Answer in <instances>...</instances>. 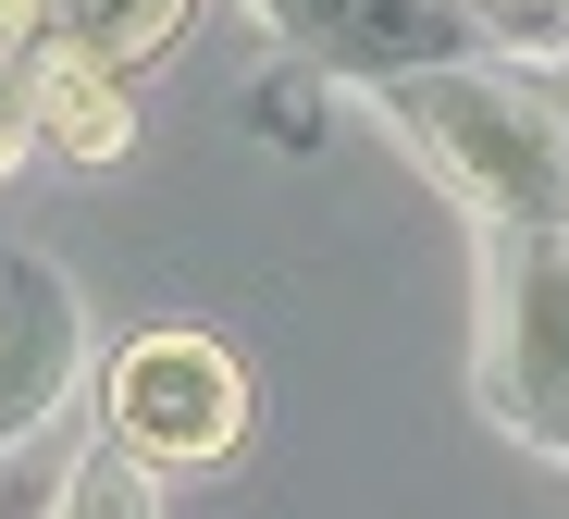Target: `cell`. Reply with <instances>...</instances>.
<instances>
[{"instance_id": "6da1fadb", "label": "cell", "mask_w": 569, "mask_h": 519, "mask_svg": "<svg viewBox=\"0 0 569 519\" xmlns=\"http://www.w3.org/2000/svg\"><path fill=\"white\" fill-rule=\"evenodd\" d=\"M397 112L433 137V161L483 198V211H520V223H557L569 211V149H557L545 112H520L508 87L458 74V62H421V74H397Z\"/></svg>"}, {"instance_id": "7a4b0ae2", "label": "cell", "mask_w": 569, "mask_h": 519, "mask_svg": "<svg viewBox=\"0 0 569 519\" xmlns=\"http://www.w3.org/2000/svg\"><path fill=\"white\" fill-rule=\"evenodd\" d=\"M100 408H112V433L149 470H211V458L248 446V371H236V347L223 335H186V322L173 335H137L112 359Z\"/></svg>"}, {"instance_id": "3957f363", "label": "cell", "mask_w": 569, "mask_h": 519, "mask_svg": "<svg viewBox=\"0 0 569 519\" xmlns=\"http://www.w3.org/2000/svg\"><path fill=\"white\" fill-rule=\"evenodd\" d=\"M496 408L569 458V236H520L508 260V359H496Z\"/></svg>"}, {"instance_id": "277c9868", "label": "cell", "mask_w": 569, "mask_h": 519, "mask_svg": "<svg viewBox=\"0 0 569 519\" xmlns=\"http://www.w3.org/2000/svg\"><path fill=\"white\" fill-rule=\"evenodd\" d=\"M298 38H322L347 74H421L470 50L458 0H298Z\"/></svg>"}, {"instance_id": "5b68a950", "label": "cell", "mask_w": 569, "mask_h": 519, "mask_svg": "<svg viewBox=\"0 0 569 519\" xmlns=\"http://www.w3.org/2000/svg\"><path fill=\"white\" fill-rule=\"evenodd\" d=\"M62 371H74V297L62 272L13 260L0 272V433H13V408H50Z\"/></svg>"}, {"instance_id": "8992f818", "label": "cell", "mask_w": 569, "mask_h": 519, "mask_svg": "<svg viewBox=\"0 0 569 519\" xmlns=\"http://www.w3.org/2000/svg\"><path fill=\"white\" fill-rule=\"evenodd\" d=\"M38 62H112V74H149L173 38H186V0H13Z\"/></svg>"}, {"instance_id": "52a82bcc", "label": "cell", "mask_w": 569, "mask_h": 519, "mask_svg": "<svg viewBox=\"0 0 569 519\" xmlns=\"http://www.w3.org/2000/svg\"><path fill=\"white\" fill-rule=\"evenodd\" d=\"M38 137H50L62 161H87V173H112V161L137 149L124 74H112V62H38Z\"/></svg>"}, {"instance_id": "ba28073f", "label": "cell", "mask_w": 569, "mask_h": 519, "mask_svg": "<svg viewBox=\"0 0 569 519\" xmlns=\"http://www.w3.org/2000/svg\"><path fill=\"white\" fill-rule=\"evenodd\" d=\"M26 149H38V62L0 50V173H13Z\"/></svg>"}, {"instance_id": "9c48e42d", "label": "cell", "mask_w": 569, "mask_h": 519, "mask_svg": "<svg viewBox=\"0 0 569 519\" xmlns=\"http://www.w3.org/2000/svg\"><path fill=\"white\" fill-rule=\"evenodd\" d=\"M260 13H272V26H298V0H260Z\"/></svg>"}]
</instances>
